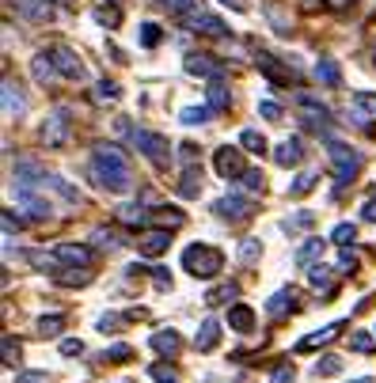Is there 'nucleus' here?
I'll return each instance as SVG.
<instances>
[{"label":"nucleus","mask_w":376,"mask_h":383,"mask_svg":"<svg viewBox=\"0 0 376 383\" xmlns=\"http://www.w3.org/2000/svg\"><path fill=\"white\" fill-rule=\"evenodd\" d=\"M92 175H95V182L110 194H130V186H133L130 160H126V152L118 148V144H99V148H95Z\"/></svg>","instance_id":"f257e3e1"},{"label":"nucleus","mask_w":376,"mask_h":383,"mask_svg":"<svg viewBox=\"0 0 376 383\" xmlns=\"http://www.w3.org/2000/svg\"><path fill=\"white\" fill-rule=\"evenodd\" d=\"M182 270L190 277L213 281V277H221V270H225V255L217 247H210V243H194V247L182 250Z\"/></svg>","instance_id":"f03ea898"},{"label":"nucleus","mask_w":376,"mask_h":383,"mask_svg":"<svg viewBox=\"0 0 376 383\" xmlns=\"http://www.w3.org/2000/svg\"><path fill=\"white\" fill-rule=\"evenodd\" d=\"M73 114H69V107H58L50 114V118L42 121V129H38V137H42L46 148H61V144H69V137H73Z\"/></svg>","instance_id":"7ed1b4c3"},{"label":"nucleus","mask_w":376,"mask_h":383,"mask_svg":"<svg viewBox=\"0 0 376 383\" xmlns=\"http://www.w3.org/2000/svg\"><path fill=\"white\" fill-rule=\"evenodd\" d=\"M133 148L145 152L152 164H164L171 156V144H167L164 133H152V129H133Z\"/></svg>","instance_id":"20e7f679"},{"label":"nucleus","mask_w":376,"mask_h":383,"mask_svg":"<svg viewBox=\"0 0 376 383\" xmlns=\"http://www.w3.org/2000/svg\"><path fill=\"white\" fill-rule=\"evenodd\" d=\"M213 171H217L221 178H228V182H236V178H243V171H247V164H243V152L239 148H217L213 152Z\"/></svg>","instance_id":"39448f33"},{"label":"nucleus","mask_w":376,"mask_h":383,"mask_svg":"<svg viewBox=\"0 0 376 383\" xmlns=\"http://www.w3.org/2000/svg\"><path fill=\"white\" fill-rule=\"evenodd\" d=\"M213 213H217V220H225V224H243V220H251V201L247 198H221V201H213Z\"/></svg>","instance_id":"423d86ee"},{"label":"nucleus","mask_w":376,"mask_h":383,"mask_svg":"<svg viewBox=\"0 0 376 383\" xmlns=\"http://www.w3.org/2000/svg\"><path fill=\"white\" fill-rule=\"evenodd\" d=\"M182 69H187L190 76L225 80V65H221L217 57H210V53H187V57H182Z\"/></svg>","instance_id":"0eeeda50"},{"label":"nucleus","mask_w":376,"mask_h":383,"mask_svg":"<svg viewBox=\"0 0 376 383\" xmlns=\"http://www.w3.org/2000/svg\"><path fill=\"white\" fill-rule=\"evenodd\" d=\"M182 23H187V31H194V35H210V38L228 35V27L217 19V15H205V12H198V8L182 15Z\"/></svg>","instance_id":"6e6552de"},{"label":"nucleus","mask_w":376,"mask_h":383,"mask_svg":"<svg viewBox=\"0 0 376 383\" xmlns=\"http://www.w3.org/2000/svg\"><path fill=\"white\" fill-rule=\"evenodd\" d=\"M331 160H334V175L342 178V182H350V178L361 171V156H357L354 148H342V144H331Z\"/></svg>","instance_id":"1a4fd4ad"},{"label":"nucleus","mask_w":376,"mask_h":383,"mask_svg":"<svg viewBox=\"0 0 376 383\" xmlns=\"http://www.w3.org/2000/svg\"><path fill=\"white\" fill-rule=\"evenodd\" d=\"M15 201H19V205L27 209L31 216H38V220H46V216L53 213V205H50L46 198H38L35 186H23V182H19V186H15Z\"/></svg>","instance_id":"9d476101"},{"label":"nucleus","mask_w":376,"mask_h":383,"mask_svg":"<svg viewBox=\"0 0 376 383\" xmlns=\"http://www.w3.org/2000/svg\"><path fill=\"white\" fill-rule=\"evenodd\" d=\"M297 107H300V114H304V121H311V126H331V121H334V114L327 110L323 103L316 99V95H308V92L297 95Z\"/></svg>","instance_id":"9b49d317"},{"label":"nucleus","mask_w":376,"mask_h":383,"mask_svg":"<svg viewBox=\"0 0 376 383\" xmlns=\"http://www.w3.org/2000/svg\"><path fill=\"white\" fill-rule=\"evenodd\" d=\"M50 57H53V65H58V72L65 80H80V76H84V65H80V57L69 50V46H50Z\"/></svg>","instance_id":"f8f14e48"},{"label":"nucleus","mask_w":376,"mask_h":383,"mask_svg":"<svg viewBox=\"0 0 376 383\" xmlns=\"http://www.w3.org/2000/svg\"><path fill=\"white\" fill-rule=\"evenodd\" d=\"M167 247H171V232H167V228H148V232H141V239H137V250L148 255V258L164 255Z\"/></svg>","instance_id":"ddd939ff"},{"label":"nucleus","mask_w":376,"mask_h":383,"mask_svg":"<svg viewBox=\"0 0 376 383\" xmlns=\"http://www.w3.org/2000/svg\"><path fill=\"white\" fill-rule=\"evenodd\" d=\"M53 258L65 262V266H80V270H84V266L92 262V250H87L84 243H58V247H53Z\"/></svg>","instance_id":"4468645a"},{"label":"nucleus","mask_w":376,"mask_h":383,"mask_svg":"<svg viewBox=\"0 0 376 383\" xmlns=\"http://www.w3.org/2000/svg\"><path fill=\"white\" fill-rule=\"evenodd\" d=\"M350 114H354L357 121H376V92H354Z\"/></svg>","instance_id":"2eb2a0df"},{"label":"nucleus","mask_w":376,"mask_h":383,"mask_svg":"<svg viewBox=\"0 0 376 383\" xmlns=\"http://www.w3.org/2000/svg\"><path fill=\"white\" fill-rule=\"evenodd\" d=\"M255 65H259V72H262V76H270L274 84H289V80H293V69H282L270 53H259V57H255Z\"/></svg>","instance_id":"dca6fc26"},{"label":"nucleus","mask_w":376,"mask_h":383,"mask_svg":"<svg viewBox=\"0 0 376 383\" xmlns=\"http://www.w3.org/2000/svg\"><path fill=\"white\" fill-rule=\"evenodd\" d=\"M300 160H304V152H300V141H297V137H293V141H282V144L274 148V164H277V167H297Z\"/></svg>","instance_id":"f3484780"},{"label":"nucleus","mask_w":376,"mask_h":383,"mask_svg":"<svg viewBox=\"0 0 376 383\" xmlns=\"http://www.w3.org/2000/svg\"><path fill=\"white\" fill-rule=\"evenodd\" d=\"M31 72H35V80H38V84H53V80L61 76V72H58V65H53V57H50V50H46V53H38L35 61H31Z\"/></svg>","instance_id":"a211bd4d"},{"label":"nucleus","mask_w":376,"mask_h":383,"mask_svg":"<svg viewBox=\"0 0 376 383\" xmlns=\"http://www.w3.org/2000/svg\"><path fill=\"white\" fill-rule=\"evenodd\" d=\"M228 327L236 330V334H247V330L255 327V312L247 304H232L228 307Z\"/></svg>","instance_id":"6ab92c4d"},{"label":"nucleus","mask_w":376,"mask_h":383,"mask_svg":"<svg viewBox=\"0 0 376 383\" xmlns=\"http://www.w3.org/2000/svg\"><path fill=\"white\" fill-rule=\"evenodd\" d=\"M152 346H156V353L175 357L182 349V341H179V334H175V330H156V334H152Z\"/></svg>","instance_id":"aec40b11"},{"label":"nucleus","mask_w":376,"mask_h":383,"mask_svg":"<svg viewBox=\"0 0 376 383\" xmlns=\"http://www.w3.org/2000/svg\"><path fill=\"white\" fill-rule=\"evenodd\" d=\"M342 327H346V323H331V327L316 330V334H311V338H304V341H300V349H304V353H308V349H319V346H327V341H334V338H339V330H342Z\"/></svg>","instance_id":"412c9836"},{"label":"nucleus","mask_w":376,"mask_h":383,"mask_svg":"<svg viewBox=\"0 0 376 383\" xmlns=\"http://www.w3.org/2000/svg\"><path fill=\"white\" fill-rule=\"evenodd\" d=\"M42 186H50V190L58 194L61 201H69V205H80V190H76V186H69L65 178H58V175H46V182H42Z\"/></svg>","instance_id":"4be33fe9"},{"label":"nucleus","mask_w":376,"mask_h":383,"mask_svg":"<svg viewBox=\"0 0 376 383\" xmlns=\"http://www.w3.org/2000/svg\"><path fill=\"white\" fill-rule=\"evenodd\" d=\"M27 110V103H23L19 87L12 84V80H4V118H15V114Z\"/></svg>","instance_id":"5701e85b"},{"label":"nucleus","mask_w":376,"mask_h":383,"mask_svg":"<svg viewBox=\"0 0 376 383\" xmlns=\"http://www.w3.org/2000/svg\"><path fill=\"white\" fill-rule=\"evenodd\" d=\"M228 103H232L228 87L221 84V80H213L210 92H205V107H210V110H228Z\"/></svg>","instance_id":"b1692460"},{"label":"nucleus","mask_w":376,"mask_h":383,"mask_svg":"<svg viewBox=\"0 0 376 383\" xmlns=\"http://www.w3.org/2000/svg\"><path fill=\"white\" fill-rule=\"evenodd\" d=\"M293 304H297V292H293V289H282V292H274V296H270L266 312H270V315H285V312H293Z\"/></svg>","instance_id":"393cba45"},{"label":"nucleus","mask_w":376,"mask_h":383,"mask_svg":"<svg viewBox=\"0 0 376 383\" xmlns=\"http://www.w3.org/2000/svg\"><path fill=\"white\" fill-rule=\"evenodd\" d=\"M217 334H221V323L210 315V319L202 323V330H198V349H202V353H210V349L217 346Z\"/></svg>","instance_id":"a878e982"},{"label":"nucleus","mask_w":376,"mask_h":383,"mask_svg":"<svg viewBox=\"0 0 376 383\" xmlns=\"http://www.w3.org/2000/svg\"><path fill=\"white\" fill-rule=\"evenodd\" d=\"M316 76H319V84H327V87H339L342 72H339V65H334L331 57H323V61H316Z\"/></svg>","instance_id":"bb28decb"},{"label":"nucleus","mask_w":376,"mask_h":383,"mask_svg":"<svg viewBox=\"0 0 376 383\" xmlns=\"http://www.w3.org/2000/svg\"><path fill=\"white\" fill-rule=\"evenodd\" d=\"M319 182V171H304V175H297V182L289 186V198H304V194H311Z\"/></svg>","instance_id":"cd10ccee"},{"label":"nucleus","mask_w":376,"mask_h":383,"mask_svg":"<svg viewBox=\"0 0 376 383\" xmlns=\"http://www.w3.org/2000/svg\"><path fill=\"white\" fill-rule=\"evenodd\" d=\"M308 284L316 292H331V270H327V266H308Z\"/></svg>","instance_id":"c85d7f7f"},{"label":"nucleus","mask_w":376,"mask_h":383,"mask_svg":"<svg viewBox=\"0 0 376 383\" xmlns=\"http://www.w3.org/2000/svg\"><path fill=\"white\" fill-rule=\"evenodd\" d=\"M239 148H247V152H266V137L259 133V129H243V133H239Z\"/></svg>","instance_id":"c756f323"},{"label":"nucleus","mask_w":376,"mask_h":383,"mask_svg":"<svg viewBox=\"0 0 376 383\" xmlns=\"http://www.w3.org/2000/svg\"><path fill=\"white\" fill-rule=\"evenodd\" d=\"M210 107H182L179 110V121L182 126H205V121H210Z\"/></svg>","instance_id":"7c9ffc66"},{"label":"nucleus","mask_w":376,"mask_h":383,"mask_svg":"<svg viewBox=\"0 0 376 383\" xmlns=\"http://www.w3.org/2000/svg\"><path fill=\"white\" fill-rule=\"evenodd\" d=\"M118 220H122V224H137V228H145V224H148V213H145L141 205H133V201H130V205L118 209Z\"/></svg>","instance_id":"2f4dec72"},{"label":"nucleus","mask_w":376,"mask_h":383,"mask_svg":"<svg viewBox=\"0 0 376 383\" xmlns=\"http://www.w3.org/2000/svg\"><path fill=\"white\" fill-rule=\"evenodd\" d=\"M354 239H357V228H354V224H346V220H342V224H334V232H331V243H334V247L346 250Z\"/></svg>","instance_id":"473e14b6"},{"label":"nucleus","mask_w":376,"mask_h":383,"mask_svg":"<svg viewBox=\"0 0 376 383\" xmlns=\"http://www.w3.org/2000/svg\"><path fill=\"white\" fill-rule=\"evenodd\" d=\"M236 255H239V262H243V266H255V262L262 258V243H259V239H243Z\"/></svg>","instance_id":"72a5a7b5"},{"label":"nucleus","mask_w":376,"mask_h":383,"mask_svg":"<svg viewBox=\"0 0 376 383\" xmlns=\"http://www.w3.org/2000/svg\"><path fill=\"white\" fill-rule=\"evenodd\" d=\"M323 247H327L323 239H304V247H297V262H300V266H308L316 255H323Z\"/></svg>","instance_id":"f704fd0d"},{"label":"nucleus","mask_w":376,"mask_h":383,"mask_svg":"<svg viewBox=\"0 0 376 383\" xmlns=\"http://www.w3.org/2000/svg\"><path fill=\"white\" fill-rule=\"evenodd\" d=\"M316 224V213H297V216H285L282 220V232H304V228Z\"/></svg>","instance_id":"c9c22d12"},{"label":"nucleus","mask_w":376,"mask_h":383,"mask_svg":"<svg viewBox=\"0 0 376 383\" xmlns=\"http://www.w3.org/2000/svg\"><path fill=\"white\" fill-rule=\"evenodd\" d=\"M118 95H122V92H118L114 80H99V84H95V99H99V103H118Z\"/></svg>","instance_id":"e433bc0d"},{"label":"nucleus","mask_w":376,"mask_h":383,"mask_svg":"<svg viewBox=\"0 0 376 383\" xmlns=\"http://www.w3.org/2000/svg\"><path fill=\"white\" fill-rule=\"evenodd\" d=\"M179 194H182V198H198V194H202V178H198L194 171H187L182 182H179Z\"/></svg>","instance_id":"4c0bfd02"},{"label":"nucleus","mask_w":376,"mask_h":383,"mask_svg":"<svg viewBox=\"0 0 376 383\" xmlns=\"http://www.w3.org/2000/svg\"><path fill=\"white\" fill-rule=\"evenodd\" d=\"M0 346H4V364H8V368H15V364H19V341H15L12 334H4Z\"/></svg>","instance_id":"58836bf2"},{"label":"nucleus","mask_w":376,"mask_h":383,"mask_svg":"<svg viewBox=\"0 0 376 383\" xmlns=\"http://www.w3.org/2000/svg\"><path fill=\"white\" fill-rule=\"evenodd\" d=\"M156 220L167 228V232H171V228H179V224H182V213H179L175 205H164V209H156Z\"/></svg>","instance_id":"ea45409f"},{"label":"nucleus","mask_w":376,"mask_h":383,"mask_svg":"<svg viewBox=\"0 0 376 383\" xmlns=\"http://www.w3.org/2000/svg\"><path fill=\"white\" fill-rule=\"evenodd\" d=\"M262 182H266V178H262V171H251V167L243 171V178H239V186H243L247 194H262Z\"/></svg>","instance_id":"a19ab883"},{"label":"nucleus","mask_w":376,"mask_h":383,"mask_svg":"<svg viewBox=\"0 0 376 383\" xmlns=\"http://www.w3.org/2000/svg\"><path fill=\"white\" fill-rule=\"evenodd\" d=\"M65 330V319H61V315H42V319H38V334H61Z\"/></svg>","instance_id":"79ce46f5"},{"label":"nucleus","mask_w":376,"mask_h":383,"mask_svg":"<svg viewBox=\"0 0 376 383\" xmlns=\"http://www.w3.org/2000/svg\"><path fill=\"white\" fill-rule=\"evenodd\" d=\"M236 284H221V289H213L210 296H205V304H225V300H236Z\"/></svg>","instance_id":"37998d69"},{"label":"nucleus","mask_w":376,"mask_h":383,"mask_svg":"<svg viewBox=\"0 0 376 383\" xmlns=\"http://www.w3.org/2000/svg\"><path fill=\"white\" fill-rule=\"evenodd\" d=\"M350 349H354V353H373V349H376V338H373V334H354V341H350Z\"/></svg>","instance_id":"c03bdc74"},{"label":"nucleus","mask_w":376,"mask_h":383,"mask_svg":"<svg viewBox=\"0 0 376 383\" xmlns=\"http://www.w3.org/2000/svg\"><path fill=\"white\" fill-rule=\"evenodd\" d=\"M160 4H164L171 15H187V12H194L198 0H160Z\"/></svg>","instance_id":"a18cd8bd"},{"label":"nucleus","mask_w":376,"mask_h":383,"mask_svg":"<svg viewBox=\"0 0 376 383\" xmlns=\"http://www.w3.org/2000/svg\"><path fill=\"white\" fill-rule=\"evenodd\" d=\"M339 368H342V361H339V357H319V364H316V376H334Z\"/></svg>","instance_id":"49530a36"},{"label":"nucleus","mask_w":376,"mask_h":383,"mask_svg":"<svg viewBox=\"0 0 376 383\" xmlns=\"http://www.w3.org/2000/svg\"><path fill=\"white\" fill-rule=\"evenodd\" d=\"M160 38H164V35H160L156 23H145V27H141V46H148V50H152V46H160Z\"/></svg>","instance_id":"de8ad7c7"},{"label":"nucleus","mask_w":376,"mask_h":383,"mask_svg":"<svg viewBox=\"0 0 376 383\" xmlns=\"http://www.w3.org/2000/svg\"><path fill=\"white\" fill-rule=\"evenodd\" d=\"M95 19L103 23V27H118V23H122V15H118V8H95Z\"/></svg>","instance_id":"09e8293b"},{"label":"nucleus","mask_w":376,"mask_h":383,"mask_svg":"<svg viewBox=\"0 0 376 383\" xmlns=\"http://www.w3.org/2000/svg\"><path fill=\"white\" fill-rule=\"evenodd\" d=\"M259 118L277 121V118H282V107H277V103H270V99H262V103H259Z\"/></svg>","instance_id":"8fccbe9b"},{"label":"nucleus","mask_w":376,"mask_h":383,"mask_svg":"<svg viewBox=\"0 0 376 383\" xmlns=\"http://www.w3.org/2000/svg\"><path fill=\"white\" fill-rule=\"evenodd\" d=\"M130 357H133L130 346H110L107 353H103V361H130Z\"/></svg>","instance_id":"3c124183"},{"label":"nucleus","mask_w":376,"mask_h":383,"mask_svg":"<svg viewBox=\"0 0 376 383\" xmlns=\"http://www.w3.org/2000/svg\"><path fill=\"white\" fill-rule=\"evenodd\" d=\"M80 353H84V341H80V338H65V341H61V357H80Z\"/></svg>","instance_id":"603ef678"},{"label":"nucleus","mask_w":376,"mask_h":383,"mask_svg":"<svg viewBox=\"0 0 376 383\" xmlns=\"http://www.w3.org/2000/svg\"><path fill=\"white\" fill-rule=\"evenodd\" d=\"M152 281H156V289H171V273L164 270V266H156V270H148Z\"/></svg>","instance_id":"864d4df0"},{"label":"nucleus","mask_w":376,"mask_h":383,"mask_svg":"<svg viewBox=\"0 0 376 383\" xmlns=\"http://www.w3.org/2000/svg\"><path fill=\"white\" fill-rule=\"evenodd\" d=\"M95 243H99V247H118L114 232H107V228H99V232H95Z\"/></svg>","instance_id":"5fc2aeb1"},{"label":"nucleus","mask_w":376,"mask_h":383,"mask_svg":"<svg viewBox=\"0 0 376 383\" xmlns=\"http://www.w3.org/2000/svg\"><path fill=\"white\" fill-rule=\"evenodd\" d=\"M15 383H46V372H19Z\"/></svg>","instance_id":"6e6d98bb"},{"label":"nucleus","mask_w":376,"mask_h":383,"mask_svg":"<svg viewBox=\"0 0 376 383\" xmlns=\"http://www.w3.org/2000/svg\"><path fill=\"white\" fill-rule=\"evenodd\" d=\"M361 216L369 220V224H376V194H373V198H369V201H365V205H361Z\"/></svg>","instance_id":"4d7b16f0"},{"label":"nucleus","mask_w":376,"mask_h":383,"mask_svg":"<svg viewBox=\"0 0 376 383\" xmlns=\"http://www.w3.org/2000/svg\"><path fill=\"white\" fill-rule=\"evenodd\" d=\"M19 228H23V220H19V216H15V213H4V232H8V235L19 232Z\"/></svg>","instance_id":"13d9d810"},{"label":"nucleus","mask_w":376,"mask_h":383,"mask_svg":"<svg viewBox=\"0 0 376 383\" xmlns=\"http://www.w3.org/2000/svg\"><path fill=\"white\" fill-rule=\"evenodd\" d=\"M354 266H357V258H354V250H342V258H339V270H354Z\"/></svg>","instance_id":"bf43d9fd"},{"label":"nucleus","mask_w":376,"mask_h":383,"mask_svg":"<svg viewBox=\"0 0 376 383\" xmlns=\"http://www.w3.org/2000/svg\"><path fill=\"white\" fill-rule=\"evenodd\" d=\"M270 383H293V368H277L274 376H270Z\"/></svg>","instance_id":"052dcab7"},{"label":"nucleus","mask_w":376,"mask_h":383,"mask_svg":"<svg viewBox=\"0 0 376 383\" xmlns=\"http://www.w3.org/2000/svg\"><path fill=\"white\" fill-rule=\"evenodd\" d=\"M225 8H232V12H247V0H221Z\"/></svg>","instance_id":"680f3d73"},{"label":"nucleus","mask_w":376,"mask_h":383,"mask_svg":"<svg viewBox=\"0 0 376 383\" xmlns=\"http://www.w3.org/2000/svg\"><path fill=\"white\" fill-rule=\"evenodd\" d=\"M331 8H346V4H354V0H327Z\"/></svg>","instance_id":"e2e57ef3"},{"label":"nucleus","mask_w":376,"mask_h":383,"mask_svg":"<svg viewBox=\"0 0 376 383\" xmlns=\"http://www.w3.org/2000/svg\"><path fill=\"white\" fill-rule=\"evenodd\" d=\"M354 383H373V380H354Z\"/></svg>","instance_id":"0e129e2a"},{"label":"nucleus","mask_w":376,"mask_h":383,"mask_svg":"<svg viewBox=\"0 0 376 383\" xmlns=\"http://www.w3.org/2000/svg\"><path fill=\"white\" fill-rule=\"evenodd\" d=\"M110 4H122V0H110Z\"/></svg>","instance_id":"69168bd1"},{"label":"nucleus","mask_w":376,"mask_h":383,"mask_svg":"<svg viewBox=\"0 0 376 383\" xmlns=\"http://www.w3.org/2000/svg\"><path fill=\"white\" fill-rule=\"evenodd\" d=\"M42 4H46V0H42Z\"/></svg>","instance_id":"338daca9"}]
</instances>
